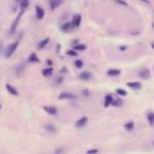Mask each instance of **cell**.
<instances>
[{
    "instance_id": "21",
    "label": "cell",
    "mask_w": 154,
    "mask_h": 154,
    "mask_svg": "<svg viewBox=\"0 0 154 154\" xmlns=\"http://www.w3.org/2000/svg\"><path fill=\"white\" fill-rule=\"evenodd\" d=\"M148 121H149V123L151 126H154V113L153 112H150V113H148Z\"/></svg>"
},
{
    "instance_id": "1",
    "label": "cell",
    "mask_w": 154,
    "mask_h": 154,
    "mask_svg": "<svg viewBox=\"0 0 154 154\" xmlns=\"http://www.w3.org/2000/svg\"><path fill=\"white\" fill-rule=\"evenodd\" d=\"M18 46H19V41H14V42H12V44H9V46H7V49H5V51H4V56L5 57L10 58L11 56L15 53V51L17 50Z\"/></svg>"
},
{
    "instance_id": "14",
    "label": "cell",
    "mask_w": 154,
    "mask_h": 154,
    "mask_svg": "<svg viewBox=\"0 0 154 154\" xmlns=\"http://www.w3.org/2000/svg\"><path fill=\"white\" fill-rule=\"evenodd\" d=\"M71 28H73V24L71 22H65L62 27L60 28V30L62 32H69L71 30Z\"/></svg>"
},
{
    "instance_id": "27",
    "label": "cell",
    "mask_w": 154,
    "mask_h": 154,
    "mask_svg": "<svg viewBox=\"0 0 154 154\" xmlns=\"http://www.w3.org/2000/svg\"><path fill=\"white\" fill-rule=\"evenodd\" d=\"M67 55H69V56H77L78 54L75 52V51H72V50H69V51H67Z\"/></svg>"
},
{
    "instance_id": "16",
    "label": "cell",
    "mask_w": 154,
    "mask_h": 154,
    "mask_svg": "<svg viewBox=\"0 0 154 154\" xmlns=\"http://www.w3.org/2000/svg\"><path fill=\"white\" fill-rule=\"evenodd\" d=\"M107 74L109 76H117V75L121 74V70H117V69H111V70H108Z\"/></svg>"
},
{
    "instance_id": "39",
    "label": "cell",
    "mask_w": 154,
    "mask_h": 154,
    "mask_svg": "<svg viewBox=\"0 0 154 154\" xmlns=\"http://www.w3.org/2000/svg\"><path fill=\"white\" fill-rule=\"evenodd\" d=\"M16 1H17V2H20V0H16Z\"/></svg>"
},
{
    "instance_id": "11",
    "label": "cell",
    "mask_w": 154,
    "mask_h": 154,
    "mask_svg": "<svg viewBox=\"0 0 154 154\" xmlns=\"http://www.w3.org/2000/svg\"><path fill=\"white\" fill-rule=\"evenodd\" d=\"M5 87H7V90L9 91V93H10V94H12V95H14V96H18V94H19V93H18V91L16 90V88L13 87L12 84H7Z\"/></svg>"
},
{
    "instance_id": "37",
    "label": "cell",
    "mask_w": 154,
    "mask_h": 154,
    "mask_svg": "<svg viewBox=\"0 0 154 154\" xmlns=\"http://www.w3.org/2000/svg\"><path fill=\"white\" fill-rule=\"evenodd\" d=\"M1 109H2V106H1V104H0V110H1Z\"/></svg>"
},
{
    "instance_id": "3",
    "label": "cell",
    "mask_w": 154,
    "mask_h": 154,
    "mask_svg": "<svg viewBox=\"0 0 154 154\" xmlns=\"http://www.w3.org/2000/svg\"><path fill=\"white\" fill-rule=\"evenodd\" d=\"M62 2H63V0H49V4H50V7L52 11L57 9L59 5L62 4Z\"/></svg>"
},
{
    "instance_id": "9",
    "label": "cell",
    "mask_w": 154,
    "mask_h": 154,
    "mask_svg": "<svg viewBox=\"0 0 154 154\" xmlns=\"http://www.w3.org/2000/svg\"><path fill=\"white\" fill-rule=\"evenodd\" d=\"M44 110L46 111V113L50 114V115H57V109L53 106H50V107H44Z\"/></svg>"
},
{
    "instance_id": "26",
    "label": "cell",
    "mask_w": 154,
    "mask_h": 154,
    "mask_svg": "<svg viewBox=\"0 0 154 154\" xmlns=\"http://www.w3.org/2000/svg\"><path fill=\"white\" fill-rule=\"evenodd\" d=\"M75 67H76L77 69H81V68L84 67V61L80 60V59L76 60V61H75Z\"/></svg>"
},
{
    "instance_id": "17",
    "label": "cell",
    "mask_w": 154,
    "mask_h": 154,
    "mask_svg": "<svg viewBox=\"0 0 154 154\" xmlns=\"http://www.w3.org/2000/svg\"><path fill=\"white\" fill-rule=\"evenodd\" d=\"M41 73H42V75H44V77H49L53 74V69H52V68H48V69L42 70V72Z\"/></svg>"
},
{
    "instance_id": "30",
    "label": "cell",
    "mask_w": 154,
    "mask_h": 154,
    "mask_svg": "<svg viewBox=\"0 0 154 154\" xmlns=\"http://www.w3.org/2000/svg\"><path fill=\"white\" fill-rule=\"evenodd\" d=\"M62 80H63L62 77H57V79H56V82H57V84H60V82H62Z\"/></svg>"
},
{
    "instance_id": "33",
    "label": "cell",
    "mask_w": 154,
    "mask_h": 154,
    "mask_svg": "<svg viewBox=\"0 0 154 154\" xmlns=\"http://www.w3.org/2000/svg\"><path fill=\"white\" fill-rule=\"evenodd\" d=\"M2 50V40H0V52Z\"/></svg>"
},
{
    "instance_id": "19",
    "label": "cell",
    "mask_w": 154,
    "mask_h": 154,
    "mask_svg": "<svg viewBox=\"0 0 154 154\" xmlns=\"http://www.w3.org/2000/svg\"><path fill=\"white\" fill-rule=\"evenodd\" d=\"M49 42H50V38H46V39H44V40H42V41H40V42H39L38 48H39V49H44L46 46H48Z\"/></svg>"
},
{
    "instance_id": "15",
    "label": "cell",
    "mask_w": 154,
    "mask_h": 154,
    "mask_svg": "<svg viewBox=\"0 0 154 154\" xmlns=\"http://www.w3.org/2000/svg\"><path fill=\"white\" fill-rule=\"evenodd\" d=\"M30 4V0H20V10L25 11Z\"/></svg>"
},
{
    "instance_id": "25",
    "label": "cell",
    "mask_w": 154,
    "mask_h": 154,
    "mask_svg": "<svg viewBox=\"0 0 154 154\" xmlns=\"http://www.w3.org/2000/svg\"><path fill=\"white\" fill-rule=\"evenodd\" d=\"M44 129H46V130H48V131H50V132H55V131H56L55 127H54V126H52V125H46V126H44Z\"/></svg>"
},
{
    "instance_id": "12",
    "label": "cell",
    "mask_w": 154,
    "mask_h": 154,
    "mask_svg": "<svg viewBox=\"0 0 154 154\" xmlns=\"http://www.w3.org/2000/svg\"><path fill=\"white\" fill-rule=\"evenodd\" d=\"M127 86L131 89H135V90H138L142 88V84L138 81H132V82H128Z\"/></svg>"
},
{
    "instance_id": "40",
    "label": "cell",
    "mask_w": 154,
    "mask_h": 154,
    "mask_svg": "<svg viewBox=\"0 0 154 154\" xmlns=\"http://www.w3.org/2000/svg\"><path fill=\"white\" fill-rule=\"evenodd\" d=\"M153 28H154V23H153Z\"/></svg>"
},
{
    "instance_id": "8",
    "label": "cell",
    "mask_w": 154,
    "mask_h": 154,
    "mask_svg": "<svg viewBox=\"0 0 154 154\" xmlns=\"http://www.w3.org/2000/svg\"><path fill=\"white\" fill-rule=\"evenodd\" d=\"M76 98V96H75L74 94L72 93H67V92H65V93H61L59 96H58V99H75Z\"/></svg>"
},
{
    "instance_id": "35",
    "label": "cell",
    "mask_w": 154,
    "mask_h": 154,
    "mask_svg": "<svg viewBox=\"0 0 154 154\" xmlns=\"http://www.w3.org/2000/svg\"><path fill=\"white\" fill-rule=\"evenodd\" d=\"M140 1H142V2H145V3H150L149 0H140Z\"/></svg>"
},
{
    "instance_id": "7",
    "label": "cell",
    "mask_w": 154,
    "mask_h": 154,
    "mask_svg": "<svg viewBox=\"0 0 154 154\" xmlns=\"http://www.w3.org/2000/svg\"><path fill=\"white\" fill-rule=\"evenodd\" d=\"M91 77H92V75H91V73L90 72H82V73H80L79 75H78V78H79L80 80H84V81H88V80H90L91 79Z\"/></svg>"
},
{
    "instance_id": "18",
    "label": "cell",
    "mask_w": 154,
    "mask_h": 154,
    "mask_svg": "<svg viewBox=\"0 0 154 154\" xmlns=\"http://www.w3.org/2000/svg\"><path fill=\"white\" fill-rule=\"evenodd\" d=\"M29 61L30 62H39V58L37 57V55L35 53H32L31 55L29 56Z\"/></svg>"
},
{
    "instance_id": "10",
    "label": "cell",
    "mask_w": 154,
    "mask_h": 154,
    "mask_svg": "<svg viewBox=\"0 0 154 154\" xmlns=\"http://www.w3.org/2000/svg\"><path fill=\"white\" fill-rule=\"evenodd\" d=\"M87 123H88V118L84 116V117H81L80 119H78V121H76V123H75V126H76V128H82L86 126Z\"/></svg>"
},
{
    "instance_id": "22",
    "label": "cell",
    "mask_w": 154,
    "mask_h": 154,
    "mask_svg": "<svg viewBox=\"0 0 154 154\" xmlns=\"http://www.w3.org/2000/svg\"><path fill=\"white\" fill-rule=\"evenodd\" d=\"M116 93H117V95H119V96H127L128 95L127 91L123 89H117L116 90Z\"/></svg>"
},
{
    "instance_id": "29",
    "label": "cell",
    "mask_w": 154,
    "mask_h": 154,
    "mask_svg": "<svg viewBox=\"0 0 154 154\" xmlns=\"http://www.w3.org/2000/svg\"><path fill=\"white\" fill-rule=\"evenodd\" d=\"M97 152H98V150L97 149H92V150H88L87 153L88 154H92V153H97Z\"/></svg>"
},
{
    "instance_id": "4",
    "label": "cell",
    "mask_w": 154,
    "mask_h": 154,
    "mask_svg": "<svg viewBox=\"0 0 154 154\" xmlns=\"http://www.w3.org/2000/svg\"><path fill=\"white\" fill-rule=\"evenodd\" d=\"M81 23V15L80 14H75L74 17H73V28H78Z\"/></svg>"
},
{
    "instance_id": "13",
    "label": "cell",
    "mask_w": 154,
    "mask_h": 154,
    "mask_svg": "<svg viewBox=\"0 0 154 154\" xmlns=\"http://www.w3.org/2000/svg\"><path fill=\"white\" fill-rule=\"evenodd\" d=\"M112 101H113V96L112 95H107L106 97H105V107H109L110 105H112Z\"/></svg>"
},
{
    "instance_id": "31",
    "label": "cell",
    "mask_w": 154,
    "mask_h": 154,
    "mask_svg": "<svg viewBox=\"0 0 154 154\" xmlns=\"http://www.w3.org/2000/svg\"><path fill=\"white\" fill-rule=\"evenodd\" d=\"M84 93L86 94V95H84V96H89V95H90V92H89V91H87V90H84Z\"/></svg>"
},
{
    "instance_id": "32",
    "label": "cell",
    "mask_w": 154,
    "mask_h": 154,
    "mask_svg": "<svg viewBox=\"0 0 154 154\" xmlns=\"http://www.w3.org/2000/svg\"><path fill=\"white\" fill-rule=\"evenodd\" d=\"M60 72H61V73H65V72H67V68H65V67H63L62 69H61V71H60Z\"/></svg>"
},
{
    "instance_id": "24",
    "label": "cell",
    "mask_w": 154,
    "mask_h": 154,
    "mask_svg": "<svg viewBox=\"0 0 154 154\" xmlns=\"http://www.w3.org/2000/svg\"><path fill=\"white\" fill-rule=\"evenodd\" d=\"M74 49L77 51H84L87 49V46H84V44H75L74 46Z\"/></svg>"
},
{
    "instance_id": "6",
    "label": "cell",
    "mask_w": 154,
    "mask_h": 154,
    "mask_svg": "<svg viewBox=\"0 0 154 154\" xmlns=\"http://www.w3.org/2000/svg\"><path fill=\"white\" fill-rule=\"evenodd\" d=\"M139 77L142 79H149L151 77V72H150L149 69H144L139 72Z\"/></svg>"
},
{
    "instance_id": "38",
    "label": "cell",
    "mask_w": 154,
    "mask_h": 154,
    "mask_svg": "<svg viewBox=\"0 0 154 154\" xmlns=\"http://www.w3.org/2000/svg\"><path fill=\"white\" fill-rule=\"evenodd\" d=\"M152 48H153V49H154V44H152Z\"/></svg>"
},
{
    "instance_id": "23",
    "label": "cell",
    "mask_w": 154,
    "mask_h": 154,
    "mask_svg": "<svg viewBox=\"0 0 154 154\" xmlns=\"http://www.w3.org/2000/svg\"><path fill=\"white\" fill-rule=\"evenodd\" d=\"M112 105H113L114 107H121V105H123V100L121 99H113V101H112Z\"/></svg>"
},
{
    "instance_id": "5",
    "label": "cell",
    "mask_w": 154,
    "mask_h": 154,
    "mask_svg": "<svg viewBox=\"0 0 154 154\" xmlns=\"http://www.w3.org/2000/svg\"><path fill=\"white\" fill-rule=\"evenodd\" d=\"M35 10H36V17H37V19H39V20L44 19V15H46V12H44V9H42L41 7H38V5H37V7H35Z\"/></svg>"
},
{
    "instance_id": "28",
    "label": "cell",
    "mask_w": 154,
    "mask_h": 154,
    "mask_svg": "<svg viewBox=\"0 0 154 154\" xmlns=\"http://www.w3.org/2000/svg\"><path fill=\"white\" fill-rule=\"evenodd\" d=\"M115 1H116L117 3H119V4L125 5V7H127V5H128V3L126 2V1H123V0H115Z\"/></svg>"
},
{
    "instance_id": "34",
    "label": "cell",
    "mask_w": 154,
    "mask_h": 154,
    "mask_svg": "<svg viewBox=\"0 0 154 154\" xmlns=\"http://www.w3.org/2000/svg\"><path fill=\"white\" fill-rule=\"evenodd\" d=\"M46 62H48L49 65H52V60H50V59H49V60H46Z\"/></svg>"
},
{
    "instance_id": "20",
    "label": "cell",
    "mask_w": 154,
    "mask_h": 154,
    "mask_svg": "<svg viewBox=\"0 0 154 154\" xmlns=\"http://www.w3.org/2000/svg\"><path fill=\"white\" fill-rule=\"evenodd\" d=\"M125 129L127 131H132L133 129H134V123H133L132 121H128V123L125 125Z\"/></svg>"
},
{
    "instance_id": "36",
    "label": "cell",
    "mask_w": 154,
    "mask_h": 154,
    "mask_svg": "<svg viewBox=\"0 0 154 154\" xmlns=\"http://www.w3.org/2000/svg\"><path fill=\"white\" fill-rule=\"evenodd\" d=\"M119 49H121V50H125L126 46H121V48H119Z\"/></svg>"
},
{
    "instance_id": "2",
    "label": "cell",
    "mask_w": 154,
    "mask_h": 154,
    "mask_svg": "<svg viewBox=\"0 0 154 154\" xmlns=\"http://www.w3.org/2000/svg\"><path fill=\"white\" fill-rule=\"evenodd\" d=\"M25 12V11H23V10H21V12L18 14V16H17V18L16 19L14 20V22H13V24H12V27H11V33H15V31H16V29H17V25H18V23H19V21H20V18H21V16H22V14Z\"/></svg>"
}]
</instances>
